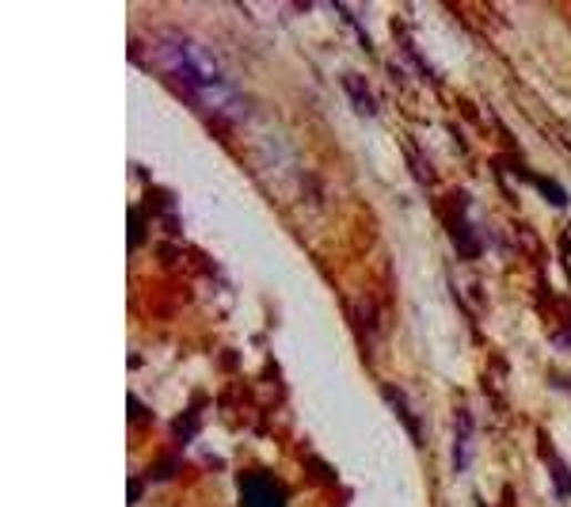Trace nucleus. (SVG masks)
<instances>
[{
  "mask_svg": "<svg viewBox=\"0 0 571 507\" xmlns=\"http://www.w3.org/2000/svg\"><path fill=\"white\" fill-rule=\"evenodd\" d=\"M156 61H161L164 73H169L206 115L222 122H236L244 115L241 92L233 89L222 61H217V54L206 42L187 39V34H164V39L156 42Z\"/></svg>",
  "mask_w": 571,
  "mask_h": 507,
  "instance_id": "1",
  "label": "nucleus"
},
{
  "mask_svg": "<svg viewBox=\"0 0 571 507\" xmlns=\"http://www.w3.org/2000/svg\"><path fill=\"white\" fill-rule=\"evenodd\" d=\"M244 507H283V493L267 477H244Z\"/></svg>",
  "mask_w": 571,
  "mask_h": 507,
  "instance_id": "2",
  "label": "nucleus"
}]
</instances>
